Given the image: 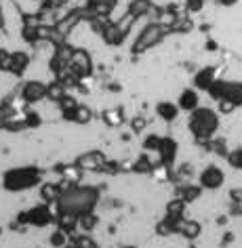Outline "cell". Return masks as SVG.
Returning <instances> with one entry per match:
<instances>
[{"instance_id": "cell-1", "label": "cell", "mask_w": 242, "mask_h": 248, "mask_svg": "<svg viewBox=\"0 0 242 248\" xmlns=\"http://www.w3.org/2000/svg\"><path fill=\"white\" fill-rule=\"evenodd\" d=\"M61 183V196L55 202L57 213H72V215H82L86 210H95L101 189L95 185H78L74 181H59Z\"/></svg>"}, {"instance_id": "cell-2", "label": "cell", "mask_w": 242, "mask_h": 248, "mask_svg": "<svg viewBox=\"0 0 242 248\" xmlns=\"http://www.w3.org/2000/svg\"><path fill=\"white\" fill-rule=\"evenodd\" d=\"M221 126V114L219 109H213L209 105H200L198 109H194L188 118V131L192 133L198 143L207 145L210 139H215L217 131Z\"/></svg>"}, {"instance_id": "cell-3", "label": "cell", "mask_w": 242, "mask_h": 248, "mask_svg": "<svg viewBox=\"0 0 242 248\" xmlns=\"http://www.w3.org/2000/svg\"><path fill=\"white\" fill-rule=\"evenodd\" d=\"M40 183H42V170L34 164L15 166V169H9L2 175V189L9 191V194H19V191L34 189Z\"/></svg>"}, {"instance_id": "cell-4", "label": "cell", "mask_w": 242, "mask_h": 248, "mask_svg": "<svg viewBox=\"0 0 242 248\" xmlns=\"http://www.w3.org/2000/svg\"><path fill=\"white\" fill-rule=\"evenodd\" d=\"M169 34H171V28H166L164 23H160L156 19L147 21L145 26L139 30V34L135 36V40L131 45V53L137 57V55H144L147 51H152V48H156Z\"/></svg>"}, {"instance_id": "cell-5", "label": "cell", "mask_w": 242, "mask_h": 248, "mask_svg": "<svg viewBox=\"0 0 242 248\" xmlns=\"http://www.w3.org/2000/svg\"><path fill=\"white\" fill-rule=\"evenodd\" d=\"M57 223V213L51 210V204L40 202L32 206L30 210H21L15 219V227L17 229H26V227H48Z\"/></svg>"}, {"instance_id": "cell-6", "label": "cell", "mask_w": 242, "mask_h": 248, "mask_svg": "<svg viewBox=\"0 0 242 248\" xmlns=\"http://www.w3.org/2000/svg\"><path fill=\"white\" fill-rule=\"evenodd\" d=\"M139 19L135 15L131 13H125L120 17V19H116V21H112L105 26V30L101 32V40L105 42L108 46H120L122 42L127 40V36L131 34V28L137 23Z\"/></svg>"}, {"instance_id": "cell-7", "label": "cell", "mask_w": 242, "mask_h": 248, "mask_svg": "<svg viewBox=\"0 0 242 248\" xmlns=\"http://www.w3.org/2000/svg\"><path fill=\"white\" fill-rule=\"evenodd\" d=\"M215 101H227L236 109L242 108V80H223L217 78L215 84L207 91Z\"/></svg>"}, {"instance_id": "cell-8", "label": "cell", "mask_w": 242, "mask_h": 248, "mask_svg": "<svg viewBox=\"0 0 242 248\" xmlns=\"http://www.w3.org/2000/svg\"><path fill=\"white\" fill-rule=\"evenodd\" d=\"M198 183L202 185L204 191H217L223 187L226 183V170L219 164H207L204 169L198 172Z\"/></svg>"}, {"instance_id": "cell-9", "label": "cell", "mask_w": 242, "mask_h": 248, "mask_svg": "<svg viewBox=\"0 0 242 248\" xmlns=\"http://www.w3.org/2000/svg\"><path fill=\"white\" fill-rule=\"evenodd\" d=\"M47 89H48V84L42 82V80H26L19 86V97L26 105H36L42 99H47Z\"/></svg>"}, {"instance_id": "cell-10", "label": "cell", "mask_w": 242, "mask_h": 248, "mask_svg": "<svg viewBox=\"0 0 242 248\" xmlns=\"http://www.w3.org/2000/svg\"><path fill=\"white\" fill-rule=\"evenodd\" d=\"M70 70L76 74L80 80L89 78L93 70H95V63H93V57L86 48H74L72 59H70Z\"/></svg>"}, {"instance_id": "cell-11", "label": "cell", "mask_w": 242, "mask_h": 248, "mask_svg": "<svg viewBox=\"0 0 242 248\" xmlns=\"http://www.w3.org/2000/svg\"><path fill=\"white\" fill-rule=\"evenodd\" d=\"M108 162H110V160L105 158V154L99 152V150L84 152V154H80V156L74 160V164H76L80 170H89V172L105 170V164H108Z\"/></svg>"}, {"instance_id": "cell-12", "label": "cell", "mask_w": 242, "mask_h": 248, "mask_svg": "<svg viewBox=\"0 0 242 248\" xmlns=\"http://www.w3.org/2000/svg\"><path fill=\"white\" fill-rule=\"evenodd\" d=\"M158 158H160V164L164 166H173L177 160V154H179V143L173 137H162L160 139V147H158Z\"/></svg>"}, {"instance_id": "cell-13", "label": "cell", "mask_w": 242, "mask_h": 248, "mask_svg": "<svg viewBox=\"0 0 242 248\" xmlns=\"http://www.w3.org/2000/svg\"><path fill=\"white\" fill-rule=\"evenodd\" d=\"M177 105H179V109L188 111V114H192L194 109L200 108V95H198L196 86H190V89H183L181 93H179Z\"/></svg>"}, {"instance_id": "cell-14", "label": "cell", "mask_w": 242, "mask_h": 248, "mask_svg": "<svg viewBox=\"0 0 242 248\" xmlns=\"http://www.w3.org/2000/svg\"><path fill=\"white\" fill-rule=\"evenodd\" d=\"M156 11H158V7L152 0H131L127 7V13L135 15L137 19H144V17H150V15L156 17Z\"/></svg>"}, {"instance_id": "cell-15", "label": "cell", "mask_w": 242, "mask_h": 248, "mask_svg": "<svg viewBox=\"0 0 242 248\" xmlns=\"http://www.w3.org/2000/svg\"><path fill=\"white\" fill-rule=\"evenodd\" d=\"M118 0H86L84 2V17L86 15H108L110 11H114Z\"/></svg>"}, {"instance_id": "cell-16", "label": "cell", "mask_w": 242, "mask_h": 248, "mask_svg": "<svg viewBox=\"0 0 242 248\" xmlns=\"http://www.w3.org/2000/svg\"><path fill=\"white\" fill-rule=\"evenodd\" d=\"M185 208H188V202H183L181 198H173V200L166 202V206H164V217L169 221L173 223H177L179 225V221H183L185 219Z\"/></svg>"}, {"instance_id": "cell-17", "label": "cell", "mask_w": 242, "mask_h": 248, "mask_svg": "<svg viewBox=\"0 0 242 248\" xmlns=\"http://www.w3.org/2000/svg\"><path fill=\"white\" fill-rule=\"evenodd\" d=\"M202 185L200 183H181V185H177V189H175V196L177 198H181L183 202H188V204H192V202H196V200H200L202 198Z\"/></svg>"}, {"instance_id": "cell-18", "label": "cell", "mask_w": 242, "mask_h": 248, "mask_svg": "<svg viewBox=\"0 0 242 248\" xmlns=\"http://www.w3.org/2000/svg\"><path fill=\"white\" fill-rule=\"evenodd\" d=\"M215 80H217V70L213 65L200 67V70L194 74V86L198 91H209L210 86L215 84Z\"/></svg>"}, {"instance_id": "cell-19", "label": "cell", "mask_w": 242, "mask_h": 248, "mask_svg": "<svg viewBox=\"0 0 242 248\" xmlns=\"http://www.w3.org/2000/svg\"><path fill=\"white\" fill-rule=\"evenodd\" d=\"M28 67H30V55L26 51H13V55H11L9 74H13L15 78H21L23 74L28 72Z\"/></svg>"}, {"instance_id": "cell-20", "label": "cell", "mask_w": 242, "mask_h": 248, "mask_svg": "<svg viewBox=\"0 0 242 248\" xmlns=\"http://www.w3.org/2000/svg\"><path fill=\"white\" fill-rule=\"evenodd\" d=\"M61 118L67 122H76V124H89L93 120V109L89 108V105H82V103H78V108L76 109H72V111H64L61 114Z\"/></svg>"}, {"instance_id": "cell-21", "label": "cell", "mask_w": 242, "mask_h": 248, "mask_svg": "<svg viewBox=\"0 0 242 248\" xmlns=\"http://www.w3.org/2000/svg\"><path fill=\"white\" fill-rule=\"evenodd\" d=\"M177 233L185 240H196V238H200V233H202V225L194 219H183V221H179V225H177Z\"/></svg>"}, {"instance_id": "cell-22", "label": "cell", "mask_w": 242, "mask_h": 248, "mask_svg": "<svg viewBox=\"0 0 242 248\" xmlns=\"http://www.w3.org/2000/svg\"><path fill=\"white\" fill-rule=\"evenodd\" d=\"M179 114H181V109H179L177 103H173V101H160V103H156V116L160 118V120L175 122L179 118Z\"/></svg>"}, {"instance_id": "cell-23", "label": "cell", "mask_w": 242, "mask_h": 248, "mask_svg": "<svg viewBox=\"0 0 242 248\" xmlns=\"http://www.w3.org/2000/svg\"><path fill=\"white\" fill-rule=\"evenodd\" d=\"M61 196V183H40V200L47 204H55Z\"/></svg>"}, {"instance_id": "cell-24", "label": "cell", "mask_w": 242, "mask_h": 248, "mask_svg": "<svg viewBox=\"0 0 242 248\" xmlns=\"http://www.w3.org/2000/svg\"><path fill=\"white\" fill-rule=\"evenodd\" d=\"M97 225H99V215L95 213V210H86V213L78 215V229L82 233L95 232Z\"/></svg>"}, {"instance_id": "cell-25", "label": "cell", "mask_w": 242, "mask_h": 248, "mask_svg": "<svg viewBox=\"0 0 242 248\" xmlns=\"http://www.w3.org/2000/svg\"><path fill=\"white\" fill-rule=\"evenodd\" d=\"M67 95V86L61 82V80L55 78L53 82H48V89H47V99L53 103H59L61 99H64Z\"/></svg>"}, {"instance_id": "cell-26", "label": "cell", "mask_w": 242, "mask_h": 248, "mask_svg": "<svg viewBox=\"0 0 242 248\" xmlns=\"http://www.w3.org/2000/svg\"><path fill=\"white\" fill-rule=\"evenodd\" d=\"M67 248H103L101 244H97L89 233H74Z\"/></svg>"}, {"instance_id": "cell-27", "label": "cell", "mask_w": 242, "mask_h": 248, "mask_svg": "<svg viewBox=\"0 0 242 248\" xmlns=\"http://www.w3.org/2000/svg\"><path fill=\"white\" fill-rule=\"evenodd\" d=\"M154 169H156V166L152 164V160L147 154H141V156L131 164V170L137 172V175H147V172H154Z\"/></svg>"}, {"instance_id": "cell-28", "label": "cell", "mask_w": 242, "mask_h": 248, "mask_svg": "<svg viewBox=\"0 0 242 248\" xmlns=\"http://www.w3.org/2000/svg\"><path fill=\"white\" fill-rule=\"evenodd\" d=\"M70 240H72V233L64 232L61 227L55 229V232L51 233V238H48L51 246H55V248H65V246H70Z\"/></svg>"}, {"instance_id": "cell-29", "label": "cell", "mask_w": 242, "mask_h": 248, "mask_svg": "<svg viewBox=\"0 0 242 248\" xmlns=\"http://www.w3.org/2000/svg\"><path fill=\"white\" fill-rule=\"evenodd\" d=\"M103 122L114 128V126H120V124L125 122V116H122L120 109H105L103 111Z\"/></svg>"}, {"instance_id": "cell-30", "label": "cell", "mask_w": 242, "mask_h": 248, "mask_svg": "<svg viewBox=\"0 0 242 248\" xmlns=\"http://www.w3.org/2000/svg\"><path fill=\"white\" fill-rule=\"evenodd\" d=\"M156 233L158 235H164V238H166V235H175L177 233V223H173V221H169L164 217L162 221L156 223Z\"/></svg>"}, {"instance_id": "cell-31", "label": "cell", "mask_w": 242, "mask_h": 248, "mask_svg": "<svg viewBox=\"0 0 242 248\" xmlns=\"http://www.w3.org/2000/svg\"><path fill=\"white\" fill-rule=\"evenodd\" d=\"M226 160H227V164L232 166L234 170H242V147H234V150H229Z\"/></svg>"}, {"instance_id": "cell-32", "label": "cell", "mask_w": 242, "mask_h": 248, "mask_svg": "<svg viewBox=\"0 0 242 248\" xmlns=\"http://www.w3.org/2000/svg\"><path fill=\"white\" fill-rule=\"evenodd\" d=\"M23 118H26L28 128H38V126H40V122H42V118L36 114L34 109H26V111H23Z\"/></svg>"}, {"instance_id": "cell-33", "label": "cell", "mask_w": 242, "mask_h": 248, "mask_svg": "<svg viewBox=\"0 0 242 248\" xmlns=\"http://www.w3.org/2000/svg\"><path fill=\"white\" fill-rule=\"evenodd\" d=\"M160 135H147V137L144 139V150L145 152H158L160 147Z\"/></svg>"}, {"instance_id": "cell-34", "label": "cell", "mask_w": 242, "mask_h": 248, "mask_svg": "<svg viewBox=\"0 0 242 248\" xmlns=\"http://www.w3.org/2000/svg\"><path fill=\"white\" fill-rule=\"evenodd\" d=\"M57 105H59L61 114H64V111H72V109H76V108H78V101H76V99H74L72 95H65V97L61 99V101H59Z\"/></svg>"}, {"instance_id": "cell-35", "label": "cell", "mask_w": 242, "mask_h": 248, "mask_svg": "<svg viewBox=\"0 0 242 248\" xmlns=\"http://www.w3.org/2000/svg\"><path fill=\"white\" fill-rule=\"evenodd\" d=\"M11 51H7V48H0V72H9L11 67Z\"/></svg>"}, {"instance_id": "cell-36", "label": "cell", "mask_w": 242, "mask_h": 248, "mask_svg": "<svg viewBox=\"0 0 242 248\" xmlns=\"http://www.w3.org/2000/svg\"><path fill=\"white\" fill-rule=\"evenodd\" d=\"M204 7V0H185V11L188 13H200Z\"/></svg>"}, {"instance_id": "cell-37", "label": "cell", "mask_w": 242, "mask_h": 248, "mask_svg": "<svg viewBox=\"0 0 242 248\" xmlns=\"http://www.w3.org/2000/svg\"><path fill=\"white\" fill-rule=\"evenodd\" d=\"M145 126H147V120H145V118H141V116H137V118H133V120H131V128L135 133H141Z\"/></svg>"}, {"instance_id": "cell-38", "label": "cell", "mask_w": 242, "mask_h": 248, "mask_svg": "<svg viewBox=\"0 0 242 248\" xmlns=\"http://www.w3.org/2000/svg\"><path fill=\"white\" fill-rule=\"evenodd\" d=\"M240 0H215V4H219V7H226V9H229V7H236Z\"/></svg>"}, {"instance_id": "cell-39", "label": "cell", "mask_w": 242, "mask_h": 248, "mask_svg": "<svg viewBox=\"0 0 242 248\" xmlns=\"http://www.w3.org/2000/svg\"><path fill=\"white\" fill-rule=\"evenodd\" d=\"M4 26H7V15H4L2 2H0V30H4Z\"/></svg>"}, {"instance_id": "cell-40", "label": "cell", "mask_w": 242, "mask_h": 248, "mask_svg": "<svg viewBox=\"0 0 242 248\" xmlns=\"http://www.w3.org/2000/svg\"><path fill=\"white\" fill-rule=\"evenodd\" d=\"M120 248H137V246H133V244H125V246H120Z\"/></svg>"}, {"instance_id": "cell-41", "label": "cell", "mask_w": 242, "mask_h": 248, "mask_svg": "<svg viewBox=\"0 0 242 248\" xmlns=\"http://www.w3.org/2000/svg\"><path fill=\"white\" fill-rule=\"evenodd\" d=\"M0 238H2V227H0Z\"/></svg>"}]
</instances>
